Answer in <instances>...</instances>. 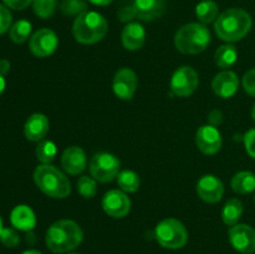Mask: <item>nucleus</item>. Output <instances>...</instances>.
Returning a JSON list of instances; mask_svg holds the SVG:
<instances>
[{
	"instance_id": "obj_5",
	"label": "nucleus",
	"mask_w": 255,
	"mask_h": 254,
	"mask_svg": "<svg viewBox=\"0 0 255 254\" xmlns=\"http://www.w3.org/2000/svg\"><path fill=\"white\" fill-rule=\"evenodd\" d=\"M109 24L104 15L97 11H89L79 15L72 25V35L81 44H96L106 36Z\"/></svg>"
},
{
	"instance_id": "obj_45",
	"label": "nucleus",
	"mask_w": 255,
	"mask_h": 254,
	"mask_svg": "<svg viewBox=\"0 0 255 254\" xmlns=\"http://www.w3.org/2000/svg\"><path fill=\"white\" fill-rule=\"evenodd\" d=\"M254 202H255V196H254Z\"/></svg>"
},
{
	"instance_id": "obj_10",
	"label": "nucleus",
	"mask_w": 255,
	"mask_h": 254,
	"mask_svg": "<svg viewBox=\"0 0 255 254\" xmlns=\"http://www.w3.org/2000/svg\"><path fill=\"white\" fill-rule=\"evenodd\" d=\"M229 242L242 254L255 253V229L249 224L238 223L229 229Z\"/></svg>"
},
{
	"instance_id": "obj_29",
	"label": "nucleus",
	"mask_w": 255,
	"mask_h": 254,
	"mask_svg": "<svg viewBox=\"0 0 255 254\" xmlns=\"http://www.w3.org/2000/svg\"><path fill=\"white\" fill-rule=\"evenodd\" d=\"M61 11L66 16H79L87 11V2L84 0H62Z\"/></svg>"
},
{
	"instance_id": "obj_9",
	"label": "nucleus",
	"mask_w": 255,
	"mask_h": 254,
	"mask_svg": "<svg viewBox=\"0 0 255 254\" xmlns=\"http://www.w3.org/2000/svg\"><path fill=\"white\" fill-rule=\"evenodd\" d=\"M59 45V39L51 29H40L31 35L29 49L36 57H47L54 54Z\"/></svg>"
},
{
	"instance_id": "obj_14",
	"label": "nucleus",
	"mask_w": 255,
	"mask_h": 254,
	"mask_svg": "<svg viewBox=\"0 0 255 254\" xmlns=\"http://www.w3.org/2000/svg\"><path fill=\"white\" fill-rule=\"evenodd\" d=\"M197 193L207 203H217L224 194V184L218 177L206 174L197 183Z\"/></svg>"
},
{
	"instance_id": "obj_21",
	"label": "nucleus",
	"mask_w": 255,
	"mask_h": 254,
	"mask_svg": "<svg viewBox=\"0 0 255 254\" xmlns=\"http://www.w3.org/2000/svg\"><path fill=\"white\" fill-rule=\"evenodd\" d=\"M232 189L239 194H249L255 191V173L251 171H241L232 178Z\"/></svg>"
},
{
	"instance_id": "obj_36",
	"label": "nucleus",
	"mask_w": 255,
	"mask_h": 254,
	"mask_svg": "<svg viewBox=\"0 0 255 254\" xmlns=\"http://www.w3.org/2000/svg\"><path fill=\"white\" fill-rule=\"evenodd\" d=\"M5 6L10 7L12 10H24L32 4V0H2Z\"/></svg>"
},
{
	"instance_id": "obj_2",
	"label": "nucleus",
	"mask_w": 255,
	"mask_h": 254,
	"mask_svg": "<svg viewBox=\"0 0 255 254\" xmlns=\"http://www.w3.org/2000/svg\"><path fill=\"white\" fill-rule=\"evenodd\" d=\"M252 16L241 7H231L219 14L214 21V31L226 42L241 41L251 31Z\"/></svg>"
},
{
	"instance_id": "obj_3",
	"label": "nucleus",
	"mask_w": 255,
	"mask_h": 254,
	"mask_svg": "<svg viewBox=\"0 0 255 254\" xmlns=\"http://www.w3.org/2000/svg\"><path fill=\"white\" fill-rule=\"evenodd\" d=\"M37 188L52 198H66L71 193V183L66 174L51 164H40L34 172Z\"/></svg>"
},
{
	"instance_id": "obj_31",
	"label": "nucleus",
	"mask_w": 255,
	"mask_h": 254,
	"mask_svg": "<svg viewBox=\"0 0 255 254\" xmlns=\"http://www.w3.org/2000/svg\"><path fill=\"white\" fill-rule=\"evenodd\" d=\"M0 242L7 248H15L20 243V236L15 228H2L0 232Z\"/></svg>"
},
{
	"instance_id": "obj_22",
	"label": "nucleus",
	"mask_w": 255,
	"mask_h": 254,
	"mask_svg": "<svg viewBox=\"0 0 255 254\" xmlns=\"http://www.w3.org/2000/svg\"><path fill=\"white\" fill-rule=\"evenodd\" d=\"M243 203L238 198L228 199L222 211V219H223L224 224L229 227L238 224L239 219L243 216Z\"/></svg>"
},
{
	"instance_id": "obj_25",
	"label": "nucleus",
	"mask_w": 255,
	"mask_h": 254,
	"mask_svg": "<svg viewBox=\"0 0 255 254\" xmlns=\"http://www.w3.org/2000/svg\"><path fill=\"white\" fill-rule=\"evenodd\" d=\"M31 22L24 19L17 20V21L14 22V25H11V27H10L9 37L12 42H15V44H22V42L26 41L29 37H31Z\"/></svg>"
},
{
	"instance_id": "obj_40",
	"label": "nucleus",
	"mask_w": 255,
	"mask_h": 254,
	"mask_svg": "<svg viewBox=\"0 0 255 254\" xmlns=\"http://www.w3.org/2000/svg\"><path fill=\"white\" fill-rule=\"evenodd\" d=\"M5 86H6V82H5V77L2 75H0V95L4 92Z\"/></svg>"
},
{
	"instance_id": "obj_8",
	"label": "nucleus",
	"mask_w": 255,
	"mask_h": 254,
	"mask_svg": "<svg viewBox=\"0 0 255 254\" xmlns=\"http://www.w3.org/2000/svg\"><path fill=\"white\" fill-rule=\"evenodd\" d=\"M199 85V77L192 66H181L171 79V90L178 97H188L194 94Z\"/></svg>"
},
{
	"instance_id": "obj_15",
	"label": "nucleus",
	"mask_w": 255,
	"mask_h": 254,
	"mask_svg": "<svg viewBox=\"0 0 255 254\" xmlns=\"http://www.w3.org/2000/svg\"><path fill=\"white\" fill-rule=\"evenodd\" d=\"M212 89L214 94L221 99H231L239 89V79L237 74L231 70H223L213 77Z\"/></svg>"
},
{
	"instance_id": "obj_27",
	"label": "nucleus",
	"mask_w": 255,
	"mask_h": 254,
	"mask_svg": "<svg viewBox=\"0 0 255 254\" xmlns=\"http://www.w3.org/2000/svg\"><path fill=\"white\" fill-rule=\"evenodd\" d=\"M57 153L56 144L49 139H42L36 147V157L42 164H50Z\"/></svg>"
},
{
	"instance_id": "obj_17",
	"label": "nucleus",
	"mask_w": 255,
	"mask_h": 254,
	"mask_svg": "<svg viewBox=\"0 0 255 254\" xmlns=\"http://www.w3.org/2000/svg\"><path fill=\"white\" fill-rule=\"evenodd\" d=\"M137 17L142 21H153L166 12V0H134Z\"/></svg>"
},
{
	"instance_id": "obj_28",
	"label": "nucleus",
	"mask_w": 255,
	"mask_h": 254,
	"mask_svg": "<svg viewBox=\"0 0 255 254\" xmlns=\"http://www.w3.org/2000/svg\"><path fill=\"white\" fill-rule=\"evenodd\" d=\"M57 6V0H32V9L36 16L49 19L54 15Z\"/></svg>"
},
{
	"instance_id": "obj_38",
	"label": "nucleus",
	"mask_w": 255,
	"mask_h": 254,
	"mask_svg": "<svg viewBox=\"0 0 255 254\" xmlns=\"http://www.w3.org/2000/svg\"><path fill=\"white\" fill-rule=\"evenodd\" d=\"M10 71V62L6 59H0V75L6 76L7 72Z\"/></svg>"
},
{
	"instance_id": "obj_35",
	"label": "nucleus",
	"mask_w": 255,
	"mask_h": 254,
	"mask_svg": "<svg viewBox=\"0 0 255 254\" xmlns=\"http://www.w3.org/2000/svg\"><path fill=\"white\" fill-rule=\"evenodd\" d=\"M117 16H119V19L122 22H132V20L137 17L136 9H134L133 5H131V6H124L119 10Z\"/></svg>"
},
{
	"instance_id": "obj_39",
	"label": "nucleus",
	"mask_w": 255,
	"mask_h": 254,
	"mask_svg": "<svg viewBox=\"0 0 255 254\" xmlns=\"http://www.w3.org/2000/svg\"><path fill=\"white\" fill-rule=\"evenodd\" d=\"M87 1L94 5H99V6H106V5L111 4L114 0H87Z\"/></svg>"
},
{
	"instance_id": "obj_30",
	"label": "nucleus",
	"mask_w": 255,
	"mask_h": 254,
	"mask_svg": "<svg viewBox=\"0 0 255 254\" xmlns=\"http://www.w3.org/2000/svg\"><path fill=\"white\" fill-rule=\"evenodd\" d=\"M94 177L81 176L77 181V191L84 198H92L97 192V183Z\"/></svg>"
},
{
	"instance_id": "obj_24",
	"label": "nucleus",
	"mask_w": 255,
	"mask_h": 254,
	"mask_svg": "<svg viewBox=\"0 0 255 254\" xmlns=\"http://www.w3.org/2000/svg\"><path fill=\"white\" fill-rule=\"evenodd\" d=\"M238 60V51L237 47L232 44H226L219 46L214 54V61L217 66L221 69H228L232 67Z\"/></svg>"
},
{
	"instance_id": "obj_34",
	"label": "nucleus",
	"mask_w": 255,
	"mask_h": 254,
	"mask_svg": "<svg viewBox=\"0 0 255 254\" xmlns=\"http://www.w3.org/2000/svg\"><path fill=\"white\" fill-rule=\"evenodd\" d=\"M243 139L247 153H248L252 158L255 159V128H252L249 129L248 132H246Z\"/></svg>"
},
{
	"instance_id": "obj_19",
	"label": "nucleus",
	"mask_w": 255,
	"mask_h": 254,
	"mask_svg": "<svg viewBox=\"0 0 255 254\" xmlns=\"http://www.w3.org/2000/svg\"><path fill=\"white\" fill-rule=\"evenodd\" d=\"M49 119L44 114H32L25 122V137L32 142L42 141L49 132Z\"/></svg>"
},
{
	"instance_id": "obj_11",
	"label": "nucleus",
	"mask_w": 255,
	"mask_h": 254,
	"mask_svg": "<svg viewBox=\"0 0 255 254\" xmlns=\"http://www.w3.org/2000/svg\"><path fill=\"white\" fill-rule=\"evenodd\" d=\"M102 208L112 218H124L131 211V201L126 192L111 189L102 198Z\"/></svg>"
},
{
	"instance_id": "obj_43",
	"label": "nucleus",
	"mask_w": 255,
	"mask_h": 254,
	"mask_svg": "<svg viewBox=\"0 0 255 254\" xmlns=\"http://www.w3.org/2000/svg\"><path fill=\"white\" fill-rule=\"evenodd\" d=\"M2 229V221H1V217H0V232H1Z\"/></svg>"
},
{
	"instance_id": "obj_41",
	"label": "nucleus",
	"mask_w": 255,
	"mask_h": 254,
	"mask_svg": "<svg viewBox=\"0 0 255 254\" xmlns=\"http://www.w3.org/2000/svg\"><path fill=\"white\" fill-rule=\"evenodd\" d=\"M21 254H42V253H41V252L36 251V249H29V251L22 252Z\"/></svg>"
},
{
	"instance_id": "obj_16",
	"label": "nucleus",
	"mask_w": 255,
	"mask_h": 254,
	"mask_svg": "<svg viewBox=\"0 0 255 254\" xmlns=\"http://www.w3.org/2000/svg\"><path fill=\"white\" fill-rule=\"evenodd\" d=\"M61 166L65 172L72 176L82 173L87 166L86 153L79 146L67 147L61 154Z\"/></svg>"
},
{
	"instance_id": "obj_1",
	"label": "nucleus",
	"mask_w": 255,
	"mask_h": 254,
	"mask_svg": "<svg viewBox=\"0 0 255 254\" xmlns=\"http://www.w3.org/2000/svg\"><path fill=\"white\" fill-rule=\"evenodd\" d=\"M84 232L76 222L60 219L49 227L45 236V243L52 253L62 254L72 252L81 244Z\"/></svg>"
},
{
	"instance_id": "obj_26",
	"label": "nucleus",
	"mask_w": 255,
	"mask_h": 254,
	"mask_svg": "<svg viewBox=\"0 0 255 254\" xmlns=\"http://www.w3.org/2000/svg\"><path fill=\"white\" fill-rule=\"evenodd\" d=\"M117 183H119L121 191L126 192V193H134L138 191L141 181L136 172L125 169V171L120 172L117 176Z\"/></svg>"
},
{
	"instance_id": "obj_23",
	"label": "nucleus",
	"mask_w": 255,
	"mask_h": 254,
	"mask_svg": "<svg viewBox=\"0 0 255 254\" xmlns=\"http://www.w3.org/2000/svg\"><path fill=\"white\" fill-rule=\"evenodd\" d=\"M196 16L201 24H211L219 16V6L214 0H202L196 6Z\"/></svg>"
},
{
	"instance_id": "obj_4",
	"label": "nucleus",
	"mask_w": 255,
	"mask_h": 254,
	"mask_svg": "<svg viewBox=\"0 0 255 254\" xmlns=\"http://www.w3.org/2000/svg\"><path fill=\"white\" fill-rule=\"evenodd\" d=\"M211 44V32L208 27L201 22H189L177 30L174 35V45L182 54L197 55Z\"/></svg>"
},
{
	"instance_id": "obj_37",
	"label": "nucleus",
	"mask_w": 255,
	"mask_h": 254,
	"mask_svg": "<svg viewBox=\"0 0 255 254\" xmlns=\"http://www.w3.org/2000/svg\"><path fill=\"white\" fill-rule=\"evenodd\" d=\"M222 112L219 111V110H214V111H212L211 114H209V125H212V126H217V125H219L222 122Z\"/></svg>"
},
{
	"instance_id": "obj_32",
	"label": "nucleus",
	"mask_w": 255,
	"mask_h": 254,
	"mask_svg": "<svg viewBox=\"0 0 255 254\" xmlns=\"http://www.w3.org/2000/svg\"><path fill=\"white\" fill-rule=\"evenodd\" d=\"M12 22V16L7 6L0 4V35L10 30Z\"/></svg>"
},
{
	"instance_id": "obj_33",
	"label": "nucleus",
	"mask_w": 255,
	"mask_h": 254,
	"mask_svg": "<svg viewBox=\"0 0 255 254\" xmlns=\"http://www.w3.org/2000/svg\"><path fill=\"white\" fill-rule=\"evenodd\" d=\"M242 84H243V87L247 94L251 95L252 97H255V67L249 70L248 72H246Z\"/></svg>"
},
{
	"instance_id": "obj_6",
	"label": "nucleus",
	"mask_w": 255,
	"mask_h": 254,
	"mask_svg": "<svg viewBox=\"0 0 255 254\" xmlns=\"http://www.w3.org/2000/svg\"><path fill=\"white\" fill-rule=\"evenodd\" d=\"M154 237L159 246L167 249H181L188 242V232L181 221L166 218L157 224Z\"/></svg>"
},
{
	"instance_id": "obj_7",
	"label": "nucleus",
	"mask_w": 255,
	"mask_h": 254,
	"mask_svg": "<svg viewBox=\"0 0 255 254\" xmlns=\"http://www.w3.org/2000/svg\"><path fill=\"white\" fill-rule=\"evenodd\" d=\"M121 162L112 153L107 152H100L91 158L89 164L90 173L96 181L101 183L111 182L119 176Z\"/></svg>"
},
{
	"instance_id": "obj_18",
	"label": "nucleus",
	"mask_w": 255,
	"mask_h": 254,
	"mask_svg": "<svg viewBox=\"0 0 255 254\" xmlns=\"http://www.w3.org/2000/svg\"><path fill=\"white\" fill-rule=\"evenodd\" d=\"M121 40L126 50H129V51L139 50L146 41V30L143 25L139 22H128L122 30Z\"/></svg>"
},
{
	"instance_id": "obj_42",
	"label": "nucleus",
	"mask_w": 255,
	"mask_h": 254,
	"mask_svg": "<svg viewBox=\"0 0 255 254\" xmlns=\"http://www.w3.org/2000/svg\"><path fill=\"white\" fill-rule=\"evenodd\" d=\"M252 117H253V120L255 121V104H254L253 109H252Z\"/></svg>"
},
{
	"instance_id": "obj_44",
	"label": "nucleus",
	"mask_w": 255,
	"mask_h": 254,
	"mask_svg": "<svg viewBox=\"0 0 255 254\" xmlns=\"http://www.w3.org/2000/svg\"><path fill=\"white\" fill-rule=\"evenodd\" d=\"M67 254H80V253H77V252H69Z\"/></svg>"
},
{
	"instance_id": "obj_20",
	"label": "nucleus",
	"mask_w": 255,
	"mask_h": 254,
	"mask_svg": "<svg viewBox=\"0 0 255 254\" xmlns=\"http://www.w3.org/2000/svg\"><path fill=\"white\" fill-rule=\"evenodd\" d=\"M10 222L15 229L22 232H31L36 226V217L34 211L26 204H19L10 214Z\"/></svg>"
},
{
	"instance_id": "obj_12",
	"label": "nucleus",
	"mask_w": 255,
	"mask_h": 254,
	"mask_svg": "<svg viewBox=\"0 0 255 254\" xmlns=\"http://www.w3.org/2000/svg\"><path fill=\"white\" fill-rule=\"evenodd\" d=\"M112 89L121 100H131L137 90V75L128 67H122L115 74Z\"/></svg>"
},
{
	"instance_id": "obj_13",
	"label": "nucleus",
	"mask_w": 255,
	"mask_h": 254,
	"mask_svg": "<svg viewBox=\"0 0 255 254\" xmlns=\"http://www.w3.org/2000/svg\"><path fill=\"white\" fill-rule=\"evenodd\" d=\"M196 144L204 154H216L222 147V134L216 126L203 125L196 133Z\"/></svg>"
}]
</instances>
